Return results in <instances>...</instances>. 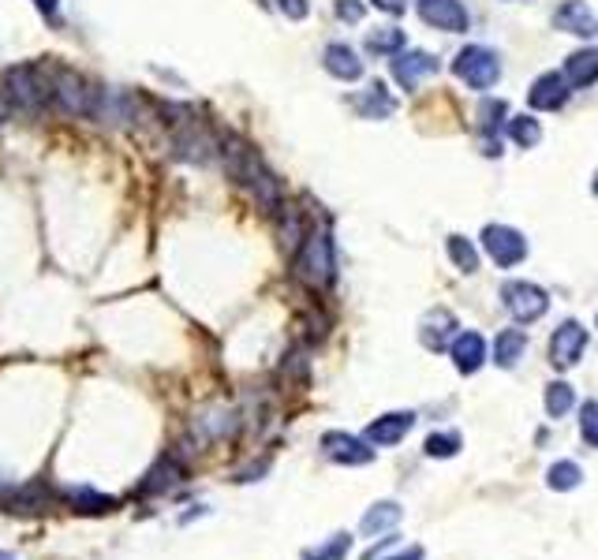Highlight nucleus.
Returning a JSON list of instances; mask_svg holds the SVG:
<instances>
[{"mask_svg": "<svg viewBox=\"0 0 598 560\" xmlns=\"http://www.w3.org/2000/svg\"><path fill=\"white\" fill-rule=\"evenodd\" d=\"M180 478H184V471H180V463H176V460H161V463L154 467V471L146 475L143 493H165V490H172V486H176Z\"/></svg>", "mask_w": 598, "mask_h": 560, "instance_id": "nucleus-24", "label": "nucleus"}, {"mask_svg": "<svg viewBox=\"0 0 598 560\" xmlns=\"http://www.w3.org/2000/svg\"><path fill=\"white\" fill-rule=\"evenodd\" d=\"M580 434L591 448H598V400H587L580 407Z\"/></svg>", "mask_w": 598, "mask_h": 560, "instance_id": "nucleus-33", "label": "nucleus"}, {"mask_svg": "<svg viewBox=\"0 0 598 560\" xmlns=\"http://www.w3.org/2000/svg\"><path fill=\"white\" fill-rule=\"evenodd\" d=\"M415 8L427 27L445 30V34H464L471 27V15L460 0H415Z\"/></svg>", "mask_w": 598, "mask_h": 560, "instance_id": "nucleus-8", "label": "nucleus"}, {"mask_svg": "<svg viewBox=\"0 0 598 560\" xmlns=\"http://www.w3.org/2000/svg\"><path fill=\"white\" fill-rule=\"evenodd\" d=\"M400 523V504L397 501H382V504H374L371 512L363 516V534H382V531H389V527H397Z\"/></svg>", "mask_w": 598, "mask_h": 560, "instance_id": "nucleus-22", "label": "nucleus"}, {"mask_svg": "<svg viewBox=\"0 0 598 560\" xmlns=\"http://www.w3.org/2000/svg\"><path fill=\"white\" fill-rule=\"evenodd\" d=\"M591 187H595V198H598V172H595V180H591Z\"/></svg>", "mask_w": 598, "mask_h": 560, "instance_id": "nucleus-40", "label": "nucleus"}, {"mask_svg": "<svg viewBox=\"0 0 598 560\" xmlns=\"http://www.w3.org/2000/svg\"><path fill=\"white\" fill-rule=\"evenodd\" d=\"M333 12H337V19H344V23H359L367 8H363V0H337Z\"/></svg>", "mask_w": 598, "mask_h": 560, "instance_id": "nucleus-34", "label": "nucleus"}, {"mask_svg": "<svg viewBox=\"0 0 598 560\" xmlns=\"http://www.w3.org/2000/svg\"><path fill=\"white\" fill-rule=\"evenodd\" d=\"M322 68H326L333 79H341V83H356V79H363V60H359V53L352 49V45H344V42L326 45Z\"/></svg>", "mask_w": 598, "mask_h": 560, "instance_id": "nucleus-16", "label": "nucleus"}, {"mask_svg": "<svg viewBox=\"0 0 598 560\" xmlns=\"http://www.w3.org/2000/svg\"><path fill=\"white\" fill-rule=\"evenodd\" d=\"M404 30L400 27H378L367 34V49H371L374 56H397L400 49H404Z\"/></svg>", "mask_w": 598, "mask_h": 560, "instance_id": "nucleus-23", "label": "nucleus"}, {"mask_svg": "<svg viewBox=\"0 0 598 560\" xmlns=\"http://www.w3.org/2000/svg\"><path fill=\"white\" fill-rule=\"evenodd\" d=\"M389 560H423V546L404 549V553H400V557H389Z\"/></svg>", "mask_w": 598, "mask_h": 560, "instance_id": "nucleus-38", "label": "nucleus"}, {"mask_svg": "<svg viewBox=\"0 0 598 560\" xmlns=\"http://www.w3.org/2000/svg\"><path fill=\"white\" fill-rule=\"evenodd\" d=\"M322 448H326L329 460L344 463V467H363V463L374 460L371 441H363V437H352V434H341V430H329V434L322 437Z\"/></svg>", "mask_w": 598, "mask_h": 560, "instance_id": "nucleus-10", "label": "nucleus"}, {"mask_svg": "<svg viewBox=\"0 0 598 560\" xmlns=\"http://www.w3.org/2000/svg\"><path fill=\"white\" fill-rule=\"evenodd\" d=\"M587 348V329L580 322H561L550 336V363L557 370H569L580 363V355Z\"/></svg>", "mask_w": 598, "mask_h": 560, "instance_id": "nucleus-9", "label": "nucleus"}, {"mask_svg": "<svg viewBox=\"0 0 598 560\" xmlns=\"http://www.w3.org/2000/svg\"><path fill=\"white\" fill-rule=\"evenodd\" d=\"M180 124V131H176V139H172V146H176V157H184V161H195V165H202V161H210L217 150V142L210 131H202L195 120H176Z\"/></svg>", "mask_w": 598, "mask_h": 560, "instance_id": "nucleus-11", "label": "nucleus"}, {"mask_svg": "<svg viewBox=\"0 0 598 560\" xmlns=\"http://www.w3.org/2000/svg\"><path fill=\"white\" fill-rule=\"evenodd\" d=\"M554 27L565 30V34H576V38H595L598 15L587 8L584 0H565L554 12Z\"/></svg>", "mask_w": 598, "mask_h": 560, "instance_id": "nucleus-14", "label": "nucleus"}, {"mask_svg": "<svg viewBox=\"0 0 598 560\" xmlns=\"http://www.w3.org/2000/svg\"><path fill=\"white\" fill-rule=\"evenodd\" d=\"M296 277L307 288H329L337 277V262H333V239L329 232H311L303 236L296 254Z\"/></svg>", "mask_w": 598, "mask_h": 560, "instance_id": "nucleus-2", "label": "nucleus"}, {"mask_svg": "<svg viewBox=\"0 0 598 560\" xmlns=\"http://www.w3.org/2000/svg\"><path fill=\"white\" fill-rule=\"evenodd\" d=\"M374 8H382V12H389V15H400V12H408V0H371Z\"/></svg>", "mask_w": 598, "mask_h": 560, "instance_id": "nucleus-36", "label": "nucleus"}, {"mask_svg": "<svg viewBox=\"0 0 598 560\" xmlns=\"http://www.w3.org/2000/svg\"><path fill=\"white\" fill-rule=\"evenodd\" d=\"M53 98L60 101V109L72 112V116H86L94 112L98 101V86H90L79 71H57L53 75Z\"/></svg>", "mask_w": 598, "mask_h": 560, "instance_id": "nucleus-7", "label": "nucleus"}, {"mask_svg": "<svg viewBox=\"0 0 598 560\" xmlns=\"http://www.w3.org/2000/svg\"><path fill=\"white\" fill-rule=\"evenodd\" d=\"M580 478H584V471H580L576 463L561 460V463H554V467L546 471V486H550V490H557V493H569V490H576V486H580Z\"/></svg>", "mask_w": 598, "mask_h": 560, "instance_id": "nucleus-25", "label": "nucleus"}, {"mask_svg": "<svg viewBox=\"0 0 598 560\" xmlns=\"http://www.w3.org/2000/svg\"><path fill=\"white\" fill-rule=\"evenodd\" d=\"M453 75L460 83H468L471 90H490V86L501 79V60L498 53L486 49V45H468V49L456 53Z\"/></svg>", "mask_w": 598, "mask_h": 560, "instance_id": "nucleus-4", "label": "nucleus"}, {"mask_svg": "<svg viewBox=\"0 0 598 560\" xmlns=\"http://www.w3.org/2000/svg\"><path fill=\"white\" fill-rule=\"evenodd\" d=\"M412 426H415L412 411H389V415H382V419H374L371 426H367V441L378 445V448L400 445V441L408 437Z\"/></svg>", "mask_w": 598, "mask_h": 560, "instance_id": "nucleus-15", "label": "nucleus"}, {"mask_svg": "<svg viewBox=\"0 0 598 560\" xmlns=\"http://www.w3.org/2000/svg\"><path fill=\"white\" fill-rule=\"evenodd\" d=\"M221 161H225L228 176L240 183V187L251 191V198L258 202V210H266V213L281 210V183H277V176L270 172V165L255 154V146H247L243 139L228 135L225 150H221Z\"/></svg>", "mask_w": 598, "mask_h": 560, "instance_id": "nucleus-1", "label": "nucleus"}, {"mask_svg": "<svg viewBox=\"0 0 598 560\" xmlns=\"http://www.w3.org/2000/svg\"><path fill=\"white\" fill-rule=\"evenodd\" d=\"M8 90H0V124H4V120H8Z\"/></svg>", "mask_w": 598, "mask_h": 560, "instance_id": "nucleus-39", "label": "nucleus"}, {"mask_svg": "<svg viewBox=\"0 0 598 560\" xmlns=\"http://www.w3.org/2000/svg\"><path fill=\"white\" fill-rule=\"evenodd\" d=\"M572 404H576V396H572V385H565V381H554V385H546V411H550V419H561V415H569Z\"/></svg>", "mask_w": 598, "mask_h": 560, "instance_id": "nucleus-27", "label": "nucleus"}, {"mask_svg": "<svg viewBox=\"0 0 598 560\" xmlns=\"http://www.w3.org/2000/svg\"><path fill=\"white\" fill-rule=\"evenodd\" d=\"M565 83L576 86V90H587V86L598 83V49H576V53L565 60Z\"/></svg>", "mask_w": 598, "mask_h": 560, "instance_id": "nucleus-20", "label": "nucleus"}, {"mask_svg": "<svg viewBox=\"0 0 598 560\" xmlns=\"http://www.w3.org/2000/svg\"><path fill=\"white\" fill-rule=\"evenodd\" d=\"M423 448H427L430 460H449L460 452V434H430Z\"/></svg>", "mask_w": 598, "mask_h": 560, "instance_id": "nucleus-30", "label": "nucleus"}, {"mask_svg": "<svg viewBox=\"0 0 598 560\" xmlns=\"http://www.w3.org/2000/svg\"><path fill=\"white\" fill-rule=\"evenodd\" d=\"M501 299H505V310H509L520 325L539 322L542 314L550 310V295L542 292L539 284H531V280H509V284L501 288Z\"/></svg>", "mask_w": 598, "mask_h": 560, "instance_id": "nucleus-5", "label": "nucleus"}, {"mask_svg": "<svg viewBox=\"0 0 598 560\" xmlns=\"http://www.w3.org/2000/svg\"><path fill=\"white\" fill-rule=\"evenodd\" d=\"M445 247H449V258L456 262V269H460V273H475V269H479V251H475V247H471L464 236H449V243H445Z\"/></svg>", "mask_w": 598, "mask_h": 560, "instance_id": "nucleus-29", "label": "nucleus"}, {"mask_svg": "<svg viewBox=\"0 0 598 560\" xmlns=\"http://www.w3.org/2000/svg\"><path fill=\"white\" fill-rule=\"evenodd\" d=\"M34 8H38L42 15H53L60 8V0H34Z\"/></svg>", "mask_w": 598, "mask_h": 560, "instance_id": "nucleus-37", "label": "nucleus"}, {"mask_svg": "<svg viewBox=\"0 0 598 560\" xmlns=\"http://www.w3.org/2000/svg\"><path fill=\"white\" fill-rule=\"evenodd\" d=\"M527 351V333L524 329H501L498 340H494V363L501 370H513Z\"/></svg>", "mask_w": 598, "mask_h": 560, "instance_id": "nucleus-21", "label": "nucleus"}, {"mask_svg": "<svg viewBox=\"0 0 598 560\" xmlns=\"http://www.w3.org/2000/svg\"><path fill=\"white\" fill-rule=\"evenodd\" d=\"M352 549V534H333L326 546L303 549V560H344Z\"/></svg>", "mask_w": 598, "mask_h": 560, "instance_id": "nucleus-28", "label": "nucleus"}, {"mask_svg": "<svg viewBox=\"0 0 598 560\" xmlns=\"http://www.w3.org/2000/svg\"><path fill=\"white\" fill-rule=\"evenodd\" d=\"M483 251L490 254V262L501 269H513L527 258V239L509 228V224H486L483 228Z\"/></svg>", "mask_w": 598, "mask_h": 560, "instance_id": "nucleus-6", "label": "nucleus"}, {"mask_svg": "<svg viewBox=\"0 0 598 560\" xmlns=\"http://www.w3.org/2000/svg\"><path fill=\"white\" fill-rule=\"evenodd\" d=\"M281 12L292 19V23H299V19H307V12H311V0H273Z\"/></svg>", "mask_w": 598, "mask_h": 560, "instance_id": "nucleus-35", "label": "nucleus"}, {"mask_svg": "<svg viewBox=\"0 0 598 560\" xmlns=\"http://www.w3.org/2000/svg\"><path fill=\"white\" fill-rule=\"evenodd\" d=\"M45 501H49V497H45L42 486H38V482H30L27 490H19L8 504H12V512H38Z\"/></svg>", "mask_w": 598, "mask_h": 560, "instance_id": "nucleus-31", "label": "nucleus"}, {"mask_svg": "<svg viewBox=\"0 0 598 560\" xmlns=\"http://www.w3.org/2000/svg\"><path fill=\"white\" fill-rule=\"evenodd\" d=\"M352 105H356V112L363 116V120H385V116L397 112V98H393L382 83H371L363 94H356Z\"/></svg>", "mask_w": 598, "mask_h": 560, "instance_id": "nucleus-19", "label": "nucleus"}, {"mask_svg": "<svg viewBox=\"0 0 598 560\" xmlns=\"http://www.w3.org/2000/svg\"><path fill=\"white\" fill-rule=\"evenodd\" d=\"M438 71V60L430 53H423V49H400L397 56H393V79H397L404 90H415V86L423 83L427 75H434Z\"/></svg>", "mask_w": 598, "mask_h": 560, "instance_id": "nucleus-13", "label": "nucleus"}, {"mask_svg": "<svg viewBox=\"0 0 598 560\" xmlns=\"http://www.w3.org/2000/svg\"><path fill=\"white\" fill-rule=\"evenodd\" d=\"M4 90L19 109L27 112H38L53 101V79L38 64H12L4 71Z\"/></svg>", "mask_w": 598, "mask_h": 560, "instance_id": "nucleus-3", "label": "nucleus"}, {"mask_svg": "<svg viewBox=\"0 0 598 560\" xmlns=\"http://www.w3.org/2000/svg\"><path fill=\"white\" fill-rule=\"evenodd\" d=\"M569 94H572V86L565 83V75L546 71V75H539V79L531 83V90H527V105L535 112H557L569 101Z\"/></svg>", "mask_w": 598, "mask_h": 560, "instance_id": "nucleus-12", "label": "nucleus"}, {"mask_svg": "<svg viewBox=\"0 0 598 560\" xmlns=\"http://www.w3.org/2000/svg\"><path fill=\"white\" fill-rule=\"evenodd\" d=\"M453 336H456V318H453V310H445V307L430 310L427 318H423V325H419V340H423L430 351L449 348Z\"/></svg>", "mask_w": 598, "mask_h": 560, "instance_id": "nucleus-18", "label": "nucleus"}, {"mask_svg": "<svg viewBox=\"0 0 598 560\" xmlns=\"http://www.w3.org/2000/svg\"><path fill=\"white\" fill-rule=\"evenodd\" d=\"M449 355H453V366L460 374H475V370L486 363V340L475 333V329L456 333L453 344H449Z\"/></svg>", "mask_w": 598, "mask_h": 560, "instance_id": "nucleus-17", "label": "nucleus"}, {"mask_svg": "<svg viewBox=\"0 0 598 560\" xmlns=\"http://www.w3.org/2000/svg\"><path fill=\"white\" fill-rule=\"evenodd\" d=\"M509 135H513L516 146L531 150V146H539L542 127H539V120H535V116H513V120H509Z\"/></svg>", "mask_w": 598, "mask_h": 560, "instance_id": "nucleus-26", "label": "nucleus"}, {"mask_svg": "<svg viewBox=\"0 0 598 560\" xmlns=\"http://www.w3.org/2000/svg\"><path fill=\"white\" fill-rule=\"evenodd\" d=\"M72 501L79 512H113V497H105V493H94V490H72Z\"/></svg>", "mask_w": 598, "mask_h": 560, "instance_id": "nucleus-32", "label": "nucleus"}]
</instances>
